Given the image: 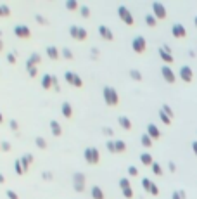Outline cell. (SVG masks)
<instances>
[{"label":"cell","instance_id":"cell-1","mask_svg":"<svg viewBox=\"0 0 197 199\" xmlns=\"http://www.w3.org/2000/svg\"><path fill=\"white\" fill-rule=\"evenodd\" d=\"M102 95H104V101L107 106H116L119 102V95L112 87H104L102 88Z\"/></svg>","mask_w":197,"mask_h":199},{"label":"cell","instance_id":"cell-2","mask_svg":"<svg viewBox=\"0 0 197 199\" xmlns=\"http://www.w3.org/2000/svg\"><path fill=\"white\" fill-rule=\"evenodd\" d=\"M83 156H85V161L88 165H97V163L101 161V152H99L97 147H86Z\"/></svg>","mask_w":197,"mask_h":199},{"label":"cell","instance_id":"cell-3","mask_svg":"<svg viewBox=\"0 0 197 199\" xmlns=\"http://www.w3.org/2000/svg\"><path fill=\"white\" fill-rule=\"evenodd\" d=\"M118 16L121 17V21H123L125 24H130V26H131V24L135 23L133 14H131V12L128 11V9L125 7V5H119V7H118Z\"/></svg>","mask_w":197,"mask_h":199},{"label":"cell","instance_id":"cell-4","mask_svg":"<svg viewBox=\"0 0 197 199\" xmlns=\"http://www.w3.org/2000/svg\"><path fill=\"white\" fill-rule=\"evenodd\" d=\"M73 185H75V191L76 192H83L85 191V175L80 172L73 173Z\"/></svg>","mask_w":197,"mask_h":199},{"label":"cell","instance_id":"cell-5","mask_svg":"<svg viewBox=\"0 0 197 199\" xmlns=\"http://www.w3.org/2000/svg\"><path fill=\"white\" fill-rule=\"evenodd\" d=\"M69 33H71V37L75 38V40H80V42H81V40H85V38H86V35H88V33H86V30H85V28H81V26H76V24H73V26L69 28Z\"/></svg>","mask_w":197,"mask_h":199},{"label":"cell","instance_id":"cell-6","mask_svg":"<svg viewBox=\"0 0 197 199\" xmlns=\"http://www.w3.org/2000/svg\"><path fill=\"white\" fill-rule=\"evenodd\" d=\"M145 47H147V42H145L144 37H135L133 42H131V49L135 50V52L142 54L145 50Z\"/></svg>","mask_w":197,"mask_h":199},{"label":"cell","instance_id":"cell-7","mask_svg":"<svg viewBox=\"0 0 197 199\" xmlns=\"http://www.w3.org/2000/svg\"><path fill=\"white\" fill-rule=\"evenodd\" d=\"M152 12L157 19H164L166 17V7H164L161 2H154L152 4Z\"/></svg>","mask_w":197,"mask_h":199},{"label":"cell","instance_id":"cell-8","mask_svg":"<svg viewBox=\"0 0 197 199\" xmlns=\"http://www.w3.org/2000/svg\"><path fill=\"white\" fill-rule=\"evenodd\" d=\"M161 75H163V78L166 80L168 83H175V80H176L175 73H173V69H171L170 66H163V68H161Z\"/></svg>","mask_w":197,"mask_h":199},{"label":"cell","instance_id":"cell-9","mask_svg":"<svg viewBox=\"0 0 197 199\" xmlns=\"http://www.w3.org/2000/svg\"><path fill=\"white\" fill-rule=\"evenodd\" d=\"M14 33H16V37H19V38H28L31 35V31L26 24H17V26L14 28Z\"/></svg>","mask_w":197,"mask_h":199},{"label":"cell","instance_id":"cell-10","mask_svg":"<svg viewBox=\"0 0 197 199\" xmlns=\"http://www.w3.org/2000/svg\"><path fill=\"white\" fill-rule=\"evenodd\" d=\"M180 78L183 80V82H192V78H194V73H192V69H190V66H182L180 68Z\"/></svg>","mask_w":197,"mask_h":199},{"label":"cell","instance_id":"cell-11","mask_svg":"<svg viewBox=\"0 0 197 199\" xmlns=\"http://www.w3.org/2000/svg\"><path fill=\"white\" fill-rule=\"evenodd\" d=\"M171 33H173V37H176V38H183L187 35V31H185V28H183V24L176 23V24L171 26Z\"/></svg>","mask_w":197,"mask_h":199},{"label":"cell","instance_id":"cell-12","mask_svg":"<svg viewBox=\"0 0 197 199\" xmlns=\"http://www.w3.org/2000/svg\"><path fill=\"white\" fill-rule=\"evenodd\" d=\"M99 33H101V37L104 38V40H107V42H112V38H114L112 31L109 30L107 26H104V24H101V26H99Z\"/></svg>","mask_w":197,"mask_h":199},{"label":"cell","instance_id":"cell-13","mask_svg":"<svg viewBox=\"0 0 197 199\" xmlns=\"http://www.w3.org/2000/svg\"><path fill=\"white\" fill-rule=\"evenodd\" d=\"M147 135H149L150 139H159L161 132H159V128H157L154 123H149V125H147Z\"/></svg>","mask_w":197,"mask_h":199},{"label":"cell","instance_id":"cell-14","mask_svg":"<svg viewBox=\"0 0 197 199\" xmlns=\"http://www.w3.org/2000/svg\"><path fill=\"white\" fill-rule=\"evenodd\" d=\"M42 87H43L45 90H48V88H52L54 87V75H43L42 76Z\"/></svg>","mask_w":197,"mask_h":199},{"label":"cell","instance_id":"cell-15","mask_svg":"<svg viewBox=\"0 0 197 199\" xmlns=\"http://www.w3.org/2000/svg\"><path fill=\"white\" fill-rule=\"evenodd\" d=\"M61 113H62L64 118H71V114H73V107H71L69 102H62V104H61Z\"/></svg>","mask_w":197,"mask_h":199},{"label":"cell","instance_id":"cell-16","mask_svg":"<svg viewBox=\"0 0 197 199\" xmlns=\"http://www.w3.org/2000/svg\"><path fill=\"white\" fill-rule=\"evenodd\" d=\"M50 132H52V135H56V137H59L61 133H62V128H61L59 121H56V120L50 121Z\"/></svg>","mask_w":197,"mask_h":199},{"label":"cell","instance_id":"cell-17","mask_svg":"<svg viewBox=\"0 0 197 199\" xmlns=\"http://www.w3.org/2000/svg\"><path fill=\"white\" fill-rule=\"evenodd\" d=\"M140 161L144 163L145 166H152L154 165V159H152V156H150L149 152H142L140 154Z\"/></svg>","mask_w":197,"mask_h":199},{"label":"cell","instance_id":"cell-18","mask_svg":"<svg viewBox=\"0 0 197 199\" xmlns=\"http://www.w3.org/2000/svg\"><path fill=\"white\" fill-rule=\"evenodd\" d=\"M19 161H21L22 168H24V172H26V170H28V166H30L31 163H33V156H31V154H24V156H22V158L19 159Z\"/></svg>","mask_w":197,"mask_h":199},{"label":"cell","instance_id":"cell-19","mask_svg":"<svg viewBox=\"0 0 197 199\" xmlns=\"http://www.w3.org/2000/svg\"><path fill=\"white\" fill-rule=\"evenodd\" d=\"M90 192H92V197L93 199H104V191H102L99 185H93Z\"/></svg>","mask_w":197,"mask_h":199},{"label":"cell","instance_id":"cell-20","mask_svg":"<svg viewBox=\"0 0 197 199\" xmlns=\"http://www.w3.org/2000/svg\"><path fill=\"white\" fill-rule=\"evenodd\" d=\"M159 56H161V59H163L164 62H173V56H171V52H166L163 47H159Z\"/></svg>","mask_w":197,"mask_h":199},{"label":"cell","instance_id":"cell-21","mask_svg":"<svg viewBox=\"0 0 197 199\" xmlns=\"http://www.w3.org/2000/svg\"><path fill=\"white\" fill-rule=\"evenodd\" d=\"M47 56L50 57V59H57V57H59V50H57V47L48 45L47 47Z\"/></svg>","mask_w":197,"mask_h":199},{"label":"cell","instance_id":"cell-22","mask_svg":"<svg viewBox=\"0 0 197 199\" xmlns=\"http://www.w3.org/2000/svg\"><path fill=\"white\" fill-rule=\"evenodd\" d=\"M118 121H119V125H121L125 130H130V128H131V121H130V118H126V116H119V118H118Z\"/></svg>","mask_w":197,"mask_h":199},{"label":"cell","instance_id":"cell-23","mask_svg":"<svg viewBox=\"0 0 197 199\" xmlns=\"http://www.w3.org/2000/svg\"><path fill=\"white\" fill-rule=\"evenodd\" d=\"M40 61H42V57L38 56L37 52H33V54H31V57L26 61V64H31V66H38V64H40Z\"/></svg>","mask_w":197,"mask_h":199},{"label":"cell","instance_id":"cell-24","mask_svg":"<svg viewBox=\"0 0 197 199\" xmlns=\"http://www.w3.org/2000/svg\"><path fill=\"white\" fill-rule=\"evenodd\" d=\"M80 7H81V5H80L76 0H67V2H66V9H67V11H76V9H80Z\"/></svg>","mask_w":197,"mask_h":199},{"label":"cell","instance_id":"cell-25","mask_svg":"<svg viewBox=\"0 0 197 199\" xmlns=\"http://www.w3.org/2000/svg\"><path fill=\"white\" fill-rule=\"evenodd\" d=\"M114 146H116V152H125L126 151V144L123 140H114Z\"/></svg>","mask_w":197,"mask_h":199},{"label":"cell","instance_id":"cell-26","mask_svg":"<svg viewBox=\"0 0 197 199\" xmlns=\"http://www.w3.org/2000/svg\"><path fill=\"white\" fill-rule=\"evenodd\" d=\"M154 182L149 180V178H142V189H144L145 192H150V187H152Z\"/></svg>","mask_w":197,"mask_h":199},{"label":"cell","instance_id":"cell-27","mask_svg":"<svg viewBox=\"0 0 197 199\" xmlns=\"http://www.w3.org/2000/svg\"><path fill=\"white\" fill-rule=\"evenodd\" d=\"M140 139H142L140 142H142V146H144V147H150V146H152V139H150V137L147 135V133H144V135H142Z\"/></svg>","mask_w":197,"mask_h":199},{"label":"cell","instance_id":"cell-28","mask_svg":"<svg viewBox=\"0 0 197 199\" xmlns=\"http://www.w3.org/2000/svg\"><path fill=\"white\" fill-rule=\"evenodd\" d=\"M145 23L149 24V26H156V23H157V17L154 14H147L145 16Z\"/></svg>","mask_w":197,"mask_h":199},{"label":"cell","instance_id":"cell-29","mask_svg":"<svg viewBox=\"0 0 197 199\" xmlns=\"http://www.w3.org/2000/svg\"><path fill=\"white\" fill-rule=\"evenodd\" d=\"M35 144H37V147H40V149H45V147H47V140H45L43 137H37V139H35Z\"/></svg>","mask_w":197,"mask_h":199},{"label":"cell","instance_id":"cell-30","mask_svg":"<svg viewBox=\"0 0 197 199\" xmlns=\"http://www.w3.org/2000/svg\"><path fill=\"white\" fill-rule=\"evenodd\" d=\"M26 68H28V73H30V76L31 78H35V76L38 75V66H31V64H26Z\"/></svg>","mask_w":197,"mask_h":199},{"label":"cell","instance_id":"cell-31","mask_svg":"<svg viewBox=\"0 0 197 199\" xmlns=\"http://www.w3.org/2000/svg\"><path fill=\"white\" fill-rule=\"evenodd\" d=\"M119 187H121V191H125V189H130V178H121L119 180Z\"/></svg>","mask_w":197,"mask_h":199},{"label":"cell","instance_id":"cell-32","mask_svg":"<svg viewBox=\"0 0 197 199\" xmlns=\"http://www.w3.org/2000/svg\"><path fill=\"white\" fill-rule=\"evenodd\" d=\"M130 76L133 80H137V82H140V80H142V73L138 71V69H130Z\"/></svg>","mask_w":197,"mask_h":199},{"label":"cell","instance_id":"cell-33","mask_svg":"<svg viewBox=\"0 0 197 199\" xmlns=\"http://www.w3.org/2000/svg\"><path fill=\"white\" fill-rule=\"evenodd\" d=\"M185 197H187L185 191H175L173 196H171V199H185Z\"/></svg>","mask_w":197,"mask_h":199},{"label":"cell","instance_id":"cell-34","mask_svg":"<svg viewBox=\"0 0 197 199\" xmlns=\"http://www.w3.org/2000/svg\"><path fill=\"white\" fill-rule=\"evenodd\" d=\"M11 14V7L5 4H0V16H9Z\"/></svg>","mask_w":197,"mask_h":199},{"label":"cell","instance_id":"cell-35","mask_svg":"<svg viewBox=\"0 0 197 199\" xmlns=\"http://www.w3.org/2000/svg\"><path fill=\"white\" fill-rule=\"evenodd\" d=\"M159 118H161V120H163V123H166V125H170V123H171V118L168 116L166 113H164L163 109H161V111H159Z\"/></svg>","mask_w":197,"mask_h":199},{"label":"cell","instance_id":"cell-36","mask_svg":"<svg viewBox=\"0 0 197 199\" xmlns=\"http://www.w3.org/2000/svg\"><path fill=\"white\" fill-rule=\"evenodd\" d=\"M64 80H66L67 83H71V85H73V80H75V73H73V71H66V73H64Z\"/></svg>","mask_w":197,"mask_h":199},{"label":"cell","instance_id":"cell-37","mask_svg":"<svg viewBox=\"0 0 197 199\" xmlns=\"http://www.w3.org/2000/svg\"><path fill=\"white\" fill-rule=\"evenodd\" d=\"M80 14H81L83 17H88L90 16V7L88 5H81V7H80Z\"/></svg>","mask_w":197,"mask_h":199},{"label":"cell","instance_id":"cell-38","mask_svg":"<svg viewBox=\"0 0 197 199\" xmlns=\"http://www.w3.org/2000/svg\"><path fill=\"white\" fill-rule=\"evenodd\" d=\"M14 166H16V173H17V175H22V173H24V168H22V165H21L19 159H16Z\"/></svg>","mask_w":197,"mask_h":199},{"label":"cell","instance_id":"cell-39","mask_svg":"<svg viewBox=\"0 0 197 199\" xmlns=\"http://www.w3.org/2000/svg\"><path fill=\"white\" fill-rule=\"evenodd\" d=\"M106 147H107V151H109V152L116 154V146H114V140H107V142H106Z\"/></svg>","mask_w":197,"mask_h":199},{"label":"cell","instance_id":"cell-40","mask_svg":"<svg viewBox=\"0 0 197 199\" xmlns=\"http://www.w3.org/2000/svg\"><path fill=\"white\" fill-rule=\"evenodd\" d=\"M152 172L156 173V175H163V166H161L159 163H154V165H152Z\"/></svg>","mask_w":197,"mask_h":199},{"label":"cell","instance_id":"cell-41","mask_svg":"<svg viewBox=\"0 0 197 199\" xmlns=\"http://www.w3.org/2000/svg\"><path fill=\"white\" fill-rule=\"evenodd\" d=\"M83 85V80H81V76H78L75 73V80H73V87H81Z\"/></svg>","mask_w":197,"mask_h":199},{"label":"cell","instance_id":"cell-42","mask_svg":"<svg viewBox=\"0 0 197 199\" xmlns=\"http://www.w3.org/2000/svg\"><path fill=\"white\" fill-rule=\"evenodd\" d=\"M161 109H163V111H164V113H166V114H168V116H170V118H173V114H175V113H173V109H171V107H170V106H168V104H164V106H163V107H161Z\"/></svg>","mask_w":197,"mask_h":199},{"label":"cell","instance_id":"cell-43","mask_svg":"<svg viewBox=\"0 0 197 199\" xmlns=\"http://www.w3.org/2000/svg\"><path fill=\"white\" fill-rule=\"evenodd\" d=\"M128 175H130V177H137L138 175V168H137V166H128Z\"/></svg>","mask_w":197,"mask_h":199},{"label":"cell","instance_id":"cell-44","mask_svg":"<svg viewBox=\"0 0 197 199\" xmlns=\"http://www.w3.org/2000/svg\"><path fill=\"white\" fill-rule=\"evenodd\" d=\"M61 54H62V57H66V59H73V52H71L69 49H66V47L62 49V52H61Z\"/></svg>","mask_w":197,"mask_h":199},{"label":"cell","instance_id":"cell-45","mask_svg":"<svg viewBox=\"0 0 197 199\" xmlns=\"http://www.w3.org/2000/svg\"><path fill=\"white\" fill-rule=\"evenodd\" d=\"M102 133H104V135H107V137H112V135H114V130H112V128H109V127H104V128H102Z\"/></svg>","mask_w":197,"mask_h":199},{"label":"cell","instance_id":"cell-46","mask_svg":"<svg viewBox=\"0 0 197 199\" xmlns=\"http://www.w3.org/2000/svg\"><path fill=\"white\" fill-rule=\"evenodd\" d=\"M123 196H125L126 199H131V197H133V191H131V187H130V189H125V191H123Z\"/></svg>","mask_w":197,"mask_h":199},{"label":"cell","instance_id":"cell-47","mask_svg":"<svg viewBox=\"0 0 197 199\" xmlns=\"http://www.w3.org/2000/svg\"><path fill=\"white\" fill-rule=\"evenodd\" d=\"M42 177H43V180H52V178H54L52 172H43V173H42Z\"/></svg>","mask_w":197,"mask_h":199},{"label":"cell","instance_id":"cell-48","mask_svg":"<svg viewBox=\"0 0 197 199\" xmlns=\"http://www.w3.org/2000/svg\"><path fill=\"white\" fill-rule=\"evenodd\" d=\"M5 194H7V197H9V199H19V197H17V194H16L14 191H11V189H9Z\"/></svg>","mask_w":197,"mask_h":199},{"label":"cell","instance_id":"cell-49","mask_svg":"<svg viewBox=\"0 0 197 199\" xmlns=\"http://www.w3.org/2000/svg\"><path fill=\"white\" fill-rule=\"evenodd\" d=\"M35 19H37V21H38L40 24H47V19H45L43 16H40V14H37V16H35Z\"/></svg>","mask_w":197,"mask_h":199},{"label":"cell","instance_id":"cell-50","mask_svg":"<svg viewBox=\"0 0 197 199\" xmlns=\"http://www.w3.org/2000/svg\"><path fill=\"white\" fill-rule=\"evenodd\" d=\"M150 194H152V196H157V194H159V189H157L156 184H152V187H150Z\"/></svg>","mask_w":197,"mask_h":199},{"label":"cell","instance_id":"cell-51","mask_svg":"<svg viewBox=\"0 0 197 199\" xmlns=\"http://www.w3.org/2000/svg\"><path fill=\"white\" fill-rule=\"evenodd\" d=\"M7 62H11V64L16 62V54H7Z\"/></svg>","mask_w":197,"mask_h":199},{"label":"cell","instance_id":"cell-52","mask_svg":"<svg viewBox=\"0 0 197 199\" xmlns=\"http://www.w3.org/2000/svg\"><path fill=\"white\" fill-rule=\"evenodd\" d=\"M2 151H11V142H2Z\"/></svg>","mask_w":197,"mask_h":199},{"label":"cell","instance_id":"cell-53","mask_svg":"<svg viewBox=\"0 0 197 199\" xmlns=\"http://www.w3.org/2000/svg\"><path fill=\"white\" fill-rule=\"evenodd\" d=\"M11 128H12V130H17V128H19V125H17V121H16V120H11Z\"/></svg>","mask_w":197,"mask_h":199},{"label":"cell","instance_id":"cell-54","mask_svg":"<svg viewBox=\"0 0 197 199\" xmlns=\"http://www.w3.org/2000/svg\"><path fill=\"white\" fill-rule=\"evenodd\" d=\"M168 166H170V172H175V170H176V166H175V163H173V161L168 163Z\"/></svg>","mask_w":197,"mask_h":199},{"label":"cell","instance_id":"cell-55","mask_svg":"<svg viewBox=\"0 0 197 199\" xmlns=\"http://www.w3.org/2000/svg\"><path fill=\"white\" fill-rule=\"evenodd\" d=\"M192 151H194V154L197 156V140H194V142H192Z\"/></svg>","mask_w":197,"mask_h":199},{"label":"cell","instance_id":"cell-56","mask_svg":"<svg viewBox=\"0 0 197 199\" xmlns=\"http://www.w3.org/2000/svg\"><path fill=\"white\" fill-rule=\"evenodd\" d=\"M4 182H5V178H4V175L0 173V184H4Z\"/></svg>","mask_w":197,"mask_h":199},{"label":"cell","instance_id":"cell-57","mask_svg":"<svg viewBox=\"0 0 197 199\" xmlns=\"http://www.w3.org/2000/svg\"><path fill=\"white\" fill-rule=\"evenodd\" d=\"M2 49H4V42L0 40V50H2Z\"/></svg>","mask_w":197,"mask_h":199},{"label":"cell","instance_id":"cell-58","mask_svg":"<svg viewBox=\"0 0 197 199\" xmlns=\"http://www.w3.org/2000/svg\"><path fill=\"white\" fill-rule=\"evenodd\" d=\"M2 121H4V116H2V113H0V123H2Z\"/></svg>","mask_w":197,"mask_h":199},{"label":"cell","instance_id":"cell-59","mask_svg":"<svg viewBox=\"0 0 197 199\" xmlns=\"http://www.w3.org/2000/svg\"><path fill=\"white\" fill-rule=\"evenodd\" d=\"M194 23H195V26H197V16H195V19H194Z\"/></svg>","mask_w":197,"mask_h":199},{"label":"cell","instance_id":"cell-60","mask_svg":"<svg viewBox=\"0 0 197 199\" xmlns=\"http://www.w3.org/2000/svg\"><path fill=\"white\" fill-rule=\"evenodd\" d=\"M0 149H2V144H0Z\"/></svg>","mask_w":197,"mask_h":199}]
</instances>
